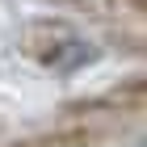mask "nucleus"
Returning <instances> with one entry per match:
<instances>
[{
    "mask_svg": "<svg viewBox=\"0 0 147 147\" xmlns=\"http://www.w3.org/2000/svg\"><path fill=\"white\" fill-rule=\"evenodd\" d=\"M88 139V130H59V135H38V139H25V143H13V147H80Z\"/></svg>",
    "mask_w": 147,
    "mask_h": 147,
    "instance_id": "obj_2",
    "label": "nucleus"
},
{
    "mask_svg": "<svg viewBox=\"0 0 147 147\" xmlns=\"http://www.w3.org/2000/svg\"><path fill=\"white\" fill-rule=\"evenodd\" d=\"M21 51L55 76H71V71L97 63V46L67 21H34L21 34Z\"/></svg>",
    "mask_w": 147,
    "mask_h": 147,
    "instance_id": "obj_1",
    "label": "nucleus"
},
{
    "mask_svg": "<svg viewBox=\"0 0 147 147\" xmlns=\"http://www.w3.org/2000/svg\"><path fill=\"white\" fill-rule=\"evenodd\" d=\"M109 101H122V105H139V109H147V76L118 84V88L109 92Z\"/></svg>",
    "mask_w": 147,
    "mask_h": 147,
    "instance_id": "obj_3",
    "label": "nucleus"
}]
</instances>
